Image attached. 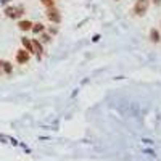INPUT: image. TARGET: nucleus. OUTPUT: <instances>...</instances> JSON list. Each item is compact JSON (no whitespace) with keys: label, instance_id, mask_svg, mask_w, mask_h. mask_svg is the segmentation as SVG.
<instances>
[{"label":"nucleus","instance_id":"f257e3e1","mask_svg":"<svg viewBox=\"0 0 161 161\" xmlns=\"http://www.w3.org/2000/svg\"><path fill=\"white\" fill-rule=\"evenodd\" d=\"M3 13H5L8 18H11V19H16V18H19V16H23L24 8H23V6H5Z\"/></svg>","mask_w":161,"mask_h":161},{"label":"nucleus","instance_id":"f03ea898","mask_svg":"<svg viewBox=\"0 0 161 161\" xmlns=\"http://www.w3.org/2000/svg\"><path fill=\"white\" fill-rule=\"evenodd\" d=\"M148 6H150V0H137L135 5H134V11H135V15L143 16L145 13L148 11Z\"/></svg>","mask_w":161,"mask_h":161},{"label":"nucleus","instance_id":"7ed1b4c3","mask_svg":"<svg viewBox=\"0 0 161 161\" xmlns=\"http://www.w3.org/2000/svg\"><path fill=\"white\" fill-rule=\"evenodd\" d=\"M47 18L52 21V23H60L61 21V15H60V11L55 8V6H50V8L47 10Z\"/></svg>","mask_w":161,"mask_h":161},{"label":"nucleus","instance_id":"20e7f679","mask_svg":"<svg viewBox=\"0 0 161 161\" xmlns=\"http://www.w3.org/2000/svg\"><path fill=\"white\" fill-rule=\"evenodd\" d=\"M16 61L21 63V65L27 63V61H29V52H27V50H18V53H16Z\"/></svg>","mask_w":161,"mask_h":161},{"label":"nucleus","instance_id":"39448f33","mask_svg":"<svg viewBox=\"0 0 161 161\" xmlns=\"http://www.w3.org/2000/svg\"><path fill=\"white\" fill-rule=\"evenodd\" d=\"M32 52L37 55V60H40V55H42V45L39 44L37 40H34V42H32Z\"/></svg>","mask_w":161,"mask_h":161},{"label":"nucleus","instance_id":"423d86ee","mask_svg":"<svg viewBox=\"0 0 161 161\" xmlns=\"http://www.w3.org/2000/svg\"><path fill=\"white\" fill-rule=\"evenodd\" d=\"M2 69H3L5 74H11V71H13V65H11L10 61H2Z\"/></svg>","mask_w":161,"mask_h":161},{"label":"nucleus","instance_id":"0eeeda50","mask_svg":"<svg viewBox=\"0 0 161 161\" xmlns=\"http://www.w3.org/2000/svg\"><path fill=\"white\" fill-rule=\"evenodd\" d=\"M18 26H19L21 31H29L31 27H32V23H31V21H19Z\"/></svg>","mask_w":161,"mask_h":161},{"label":"nucleus","instance_id":"6e6552de","mask_svg":"<svg viewBox=\"0 0 161 161\" xmlns=\"http://www.w3.org/2000/svg\"><path fill=\"white\" fill-rule=\"evenodd\" d=\"M21 44L24 45V48H26L27 52H32V42H29V39L23 37V39H21Z\"/></svg>","mask_w":161,"mask_h":161},{"label":"nucleus","instance_id":"1a4fd4ad","mask_svg":"<svg viewBox=\"0 0 161 161\" xmlns=\"http://www.w3.org/2000/svg\"><path fill=\"white\" fill-rule=\"evenodd\" d=\"M150 40L151 42H159V32L156 29H151L150 31Z\"/></svg>","mask_w":161,"mask_h":161},{"label":"nucleus","instance_id":"9d476101","mask_svg":"<svg viewBox=\"0 0 161 161\" xmlns=\"http://www.w3.org/2000/svg\"><path fill=\"white\" fill-rule=\"evenodd\" d=\"M31 29H32L34 32H36V34H39V32H42V31H44V24H42V23L32 24V27H31Z\"/></svg>","mask_w":161,"mask_h":161},{"label":"nucleus","instance_id":"9b49d317","mask_svg":"<svg viewBox=\"0 0 161 161\" xmlns=\"http://www.w3.org/2000/svg\"><path fill=\"white\" fill-rule=\"evenodd\" d=\"M42 5H45L47 8H50V6L55 5V0H42Z\"/></svg>","mask_w":161,"mask_h":161},{"label":"nucleus","instance_id":"f8f14e48","mask_svg":"<svg viewBox=\"0 0 161 161\" xmlns=\"http://www.w3.org/2000/svg\"><path fill=\"white\" fill-rule=\"evenodd\" d=\"M151 2L155 3V5H159V3H161V0H151Z\"/></svg>","mask_w":161,"mask_h":161},{"label":"nucleus","instance_id":"ddd939ff","mask_svg":"<svg viewBox=\"0 0 161 161\" xmlns=\"http://www.w3.org/2000/svg\"><path fill=\"white\" fill-rule=\"evenodd\" d=\"M8 2H10V0H2V3H3V5H6Z\"/></svg>","mask_w":161,"mask_h":161},{"label":"nucleus","instance_id":"4468645a","mask_svg":"<svg viewBox=\"0 0 161 161\" xmlns=\"http://www.w3.org/2000/svg\"><path fill=\"white\" fill-rule=\"evenodd\" d=\"M0 68H2V61H0Z\"/></svg>","mask_w":161,"mask_h":161}]
</instances>
